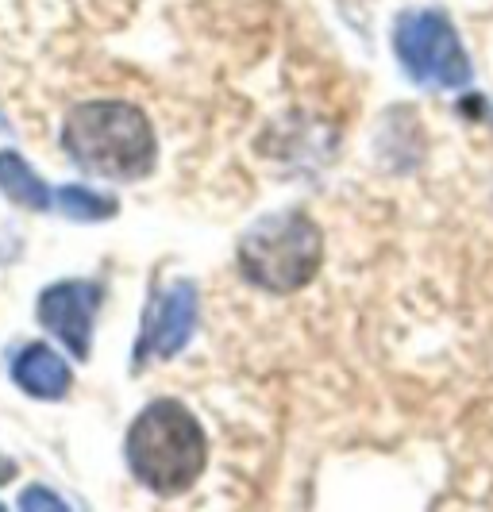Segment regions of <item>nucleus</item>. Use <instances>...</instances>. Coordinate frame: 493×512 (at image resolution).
Masks as SVG:
<instances>
[{
  "instance_id": "obj_5",
  "label": "nucleus",
  "mask_w": 493,
  "mask_h": 512,
  "mask_svg": "<svg viewBox=\"0 0 493 512\" xmlns=\"http://www.w3.org/2000/svg\"><path fill=\"white\" fill-rule=\"evenodd\" d=\"M201 316V297L193 282H174L151 297L147 316H143V335L135 343V366L147 359H174L182 355L185 343L197 332Z\"/></svg>"
},
{
  "instance_id": "obj_6",
  "label": "nucleus",
  "mask_w": 493,
  "mask_h": 512,
  "mask_svg": "<svg viewBox=\"0 0 493 512\" xmlns=\"http://www.w3.org/2000/svg\"><path fill=\"white\" fill-rule=\"evenodd\" d=\"M104 305L101 282H54L51 289L39 293V324L66 343V351L74 359H89V343H93V324Z\"/></svg>"
},
{
  "instance_id": "obj_10",
  "label": "nucleus",
  "mask_w": 493,
  "mask_h": 512,
  "mask_svg": "<svg viewBox=\"0 0 493 512\" xmlns=\"http://www.w3.org/2000/svg\"><path fill=\"white\" fill-rule=\"evenodd\" d=\"M16 478V462L8 459V455H0V486H8Z\"/></svg>"
},
{
  "instance_id": "obj_2",
  "label": "nucleus",
  "mask_w": 493,
  "mask_h": 512,
  "mask_svg": "<svg viewBox=\"0 0 493 512\" xmlns=\"http://www.w3.org/2000/svg\"><path fill=\"white\" fill-rule=\"evenodd\" d=\"M124 455L139 486L158 497H174L185 493L205 470V428L182 401L162 397L131 420Z\"/></svg>"
},
{
  "instance_id": "obj_8",
  "label": "nucleus",
  "mask_w": 493,
  "mask_h": 512,
  "mask_svg": "<svg viewBox=\"0 0 493 512\" xmlns=\"http://www.w3.org/2000/svg\"><path fill=\"white\" fill-rule=\"evenodd\" d=\"M0 197L27 212H47L54 205L47 181L39 178L20 151H0Z\"/></svg>"
},
{
  "instance_id": "obj_3",
  "label": "nucleus",
  "mask_w": 493,
  "mask_h": 512,
  "mask_svg": "<svg viewBox=\"0 0 493 512\" xmlns=\"http://www.w3.org/2000/svg\"><path fill=\"white\" fill-rule=\"evenodd\" d=\"M239 274L266 293H293L316 278L324 262V235L305 212H274L239 239Z\"/></svg>"
},
{
  "instance_id": "obj_7",
  "label": "nucleus",
  "mask_w": 493,
  "mask_h": 512,
  "mask_svg": "<svg viewBox=\"0 0 493 512\" xmlns=\"http://www.w3.org/2000/svg\"><path fill=\"white\" fill-rule=\"evenodd\" d=\"M12 382L24 389L27 397H39V401H62L70 393V366L62 355H54L47 343H27L24 351L12 362Z\"/></svg>"
},
{
  "instance_id": "obj_9",
  "label": "nucleus",
  "mask_w": 493,
  "mask_h": 512,
  "mask_svg": "<svg viewBox=\"0 0 493 512\" xmlns=\"http://www.w3.org/2000/svg\"><path fill=\"white\" fill-rule=\"evenodd\" d=\"M58 208H62L70 220H81V224H101V220L120 212L116 197L93 193V189H85V185H62V189H58Z\"/></svg>"
},
{
  "instance_id": "obj_1",
  "label": "nucleus",
  "mask_w": 493,
  "mask_h": 512,
  "mask_svg": "<svg viewBox=\"0 0 493 512\" xmlns=\"http://www.w3.org/2000/svg\"><path fill=\"white\" fill-rule=\"evenodd\" d=\"M62 151L78 170L108 181H139L155 170L151 120L128 101H85L66 112Z\"/></svg>"
},
{
  "instance_id": "obj_4",
  "label": "nucleus",
  "mask_w": 493,
  "mask_h": 512,
  "mask_svg": "<svg viewBox=\"0 0 493 512\" xmlns=\"http://www.w3.org/2000/svg\"><path fill=\"white\" fill-rule=\"evenodd\" d=\"M393 51L409 81L459 89L470 81V58L455 35V24L440 8H413L401 12L393 24Z\"/></svg>"
}]
</instances>
